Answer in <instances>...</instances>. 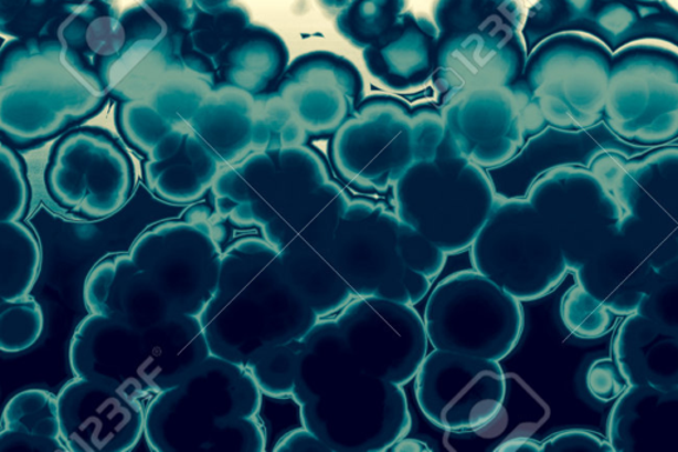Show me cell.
I'll list each match as a JSON object with an SVG mask.
<instances>
[{
  "mask_svg": "<svg viewBox=\"0 0 678 452\" xmlns=\"http://www.w3.org/2000/svg\"><path fill=\"white\" fill-rule=\"evenodd\" d=\"M541 449L542 452H614L608 440L581 429L560 431L544 440Z\"/></svg>",
  "mask_w": 678,
  "mask_h": 452,
  "instance_id": "cell-45",
  "label": "cell"
},
{
  "mask_svg": "<svg viewBox=\"0 0 678 452\" xmlns=\"http://www.w3.org/2000/svg\"><path fill=\"white\" fill-rule=\"evenodd\" d=\"M392 191L396 216L447 255L470 249L498 201L487 170L462 156L447 133L435 158L412 165Z\"/></svg>",
  "mask_w": 678,
  "mask_h": 452,
  "instance_id": "cell-8",
  "label": "cell"
},
{
  "mask_svg": "<svg viewBox=\"0 0 678 452\" xmlns=\"http://www.w3.org/2000/svg\"><path fill=\"white\" fill-rule=\"evenodd\" d=\"M248 24V12L242 7L229 4L205 11L192 2L191 22L182 50L186 66L215 84L224 53Z\"/></svg>",
  "mask_w": 678,
  "mask_h": 452,
  "instance_id": "cell-33",
  "label": "cell"
},
{
  "mask_svg": "<svg viewBox=\"0 0 678 452\" xmlns=\"http://www.w3.org/2000/svg\"><path fill=\"white\" fill-rule=\"evenodd\" d=\"M586 385L590 395L603 403L616 401L629 388L626 377L614 358H600L591 364L586 375Z\"/></svg>",
  "mask_w": 678,
  "mask_h": 452,
  "instance_id": "cell-44",
  "label": "cell"
},
{
  "mask_svg": "<svg viewBox=\"0 0 678 452\" xmlns=\"http://www.w3.org/2000/svg\"><path fill=\"white\" fill-rule=\"evenodd\" d=\"M224 162L191 126L169 133L144 164L146 186L165 203L189 208L211 191Z\"/></svg>",
  "mask_w": 678,
  "mask_h": 452,
  "instance_id": "cell-22",
  "label": "cell"
},
{
  "mask_svg": "<svg viewBox=\"0 0 678 452\" xmlns=\"http://www.w3.org/2000/svg\"><path fill=\"white\" fill-rule=\"evenodd\" d=\"M108 99L65 62L59 39L3 46L2 144L36 148L98 115Z\"/></svg>",
  "mask_w": 678,
  "mask_h": 452,
  "instance_id": "cell-6",
  "label": "cell"
},
{
  "mask_svg": "<svg viewBox=\"0 0 678 452\" xmlns=\"http://www.w3.org/2000/svg\"><path fill=\"white\" fill-rule=\"evenodd\" d=\"M441 108L452 145L485 170L509 161L548 125L522 77L463 92Z\"/></svg>",
  "mask_w": 678,
  "mask_h": 452,
  "instance_id": "cell-14",
  "label": "cell"
},
{
  "mask_svg": "<svg viewBox=\"0 0 678 452\" xmlns=\"http://www.w3.org/2000/svg\"><path fill=\"white\" fill-rule=\"evenodd\" d=\"M212 209L236 229H255L278 252L351 202L307 145L265 149L224 166L210 191Z\"/></svg>",
  "mask_w": 678,
  "mask_h": 452,
  "instance_id": "cell-3",
  "label": "cell"
},
{
  "mask_svg": "<svg viewBox=\"0 0 678 452\" xmlns=\"http://www.w3.org/2000/svg\"><path fill=\"white\" fill-rule=\"evenodd\" d=\"M57 39L71 69L106 93V71L125 44L124 27L113 0H66V17Z\"/></svg>",
  "mask_w": 678,
  "mask_h": 452,
  "instance_id": "cell-24",
  "label": "cell"
},
{
  "mask_svg": "<svg viewBox=\"0 0 678 452\" xmlns=\"http://www.w3.org/2000/svg\"><path fill=\"white\" fill-rule=\"evenodd\" d=\"M517 0H437L434 23L438 35L491 29H520Z\"/></svg>",
  "mask_w": 678,
  "mask_h": 452,
  "instance_id": "cell-35",
  "label": "cell"
},
{
  "mask_svg": "<svg viewBox=\"0 0 678 452\" xmlns=\"http://www.w3.org/2000/svg\"><path fill=\"white\" fill-rule=\"evenodd\" d=\"M615 316L578 284L564 294L561 302L564 327L583 340H594L608 334L614 327Z\"/></svg>",
  "mask_w": 678,
  "mask_h": 452,
  "instance_id": "cell-40",
  "label": "cell"
},
{
  "mask_svg": "<svg viewBox=\"0 0 678 452\" xmlns=\"http://www.w3.org/2000/svg\"><path fill=\"white\" fill-rule=\"evenodd\" d=\"M614 452H678V388L629 387L610 411Z\"/></svg>",
  "mask_w": 678,
  "mask_h": 452,
  "instance_id": "cell-26",
  "label": "cell"
},
{
  "mask_svg": "<svg viewBox=\"0 0 678 452\" xmlns=\"http://www.w3.org/2000/svg\"><path fill=\"white\" fill-rule=\"evenodd\" d=\"M31 202L24 165L17 149L2 144L0 170V222L23 221Z\"/></svg>",
  "mask_w": 678,
  "mask_h": 452,
  "instance_id": "cell-41",
  "label": "cell"
},
{
  "mask_svg": "<svg viewBox=\"0 0 678 452\" xmlns=\"http://www.w3.org/2000/svg\"><path fill=\"white\" fill-rule=\"evenodd\" d=\"M438 31L435 23L403 12L398 23L363 50L370 75L391 91L407 92L432 82L437 63Z\"/></svg>",
  "mask_w": 678,
  "mask_h": 452,
  "instance_id": "cell-25",
  "label": "cell"
},
{
  "mask_svg": "<svg viewBox=\"0 0 678 452\" xmlns=\"http://www.w3.org/2000/svg\"><path fill=\"white\" fill-rule=\"evenodd\" d=\"M401 218L383 203L356 199L338 224L333 261L354 297H381L416 305L432 281L404 264L398 249Z\"/></svg>",
  "mask_w": 678,
  "mask_h": 452,
  "instance_id": "cell-13",
  "label": "cell"
},
{
  "mask_svg": "<svg viewBox=\"0 0 678 452\" xmlns=\"http://www.w3.org/2000/svg\"><path fill=\"white\" fill-rule=\"evenodd\" d=\"M60 427L57 398L38 388L19 391L6 403L0 452H68Z\"/></svg>",
  "mask_w": 678,
  "mask_h": 452,
  "instance_id": "cell-32",
  "label": "cell"
},
{
  "mask_svg": "<svg viewBox=\"0 0 678 452\" xmlns=\"http://www.w3.org/2000/svg\"><path fill=\"white\" fill-rule=\"evenodd\" d=\"M301 340L290 341L265 350L247 369L255 377L263 395L288 398L294 395L295 376Z\"/></svg>",
  "mask_w": 678,
  "mask_h": 452,
  "instance_id": "cell-39",
  "label": "cell"
},
{
  "mask_svg": "<svg viewBox=\"0 0 678 452\" xmlns=\"http://www.w3.org/2000/svg\"><path fill=\"white\" fill-rule=\"evenodd\" d=\"M405 0H351L338 12L336 29L359 50L369 49L398 23Z\"/></svg>",
  "mask_w": 678,
  "mask_h": 452,
  "instance_id": "cell-36",
  "label": "cell"
},
{
  "mask_svg": "<svg viewBox=\"0 0 678 452\" xmlns=\"http://www.w3.org/2000/svg\"><path fill=\"white\" fill-rule=\"evenodd\" d=\"M44 325L42 305L33 298L0 301V350L4 355L24 354L42 338Z\"/></svg>",
  "mask_w": 678,
  "mask_h": 452,
  "instance_id": "cell-38",
  "label": "cell"
},
{
  "mask_svg": "<svg viewBox=\"0 0 678 452\" xmlns=\"http://www.w3.org/2000/svg\"><path fill=\"white\" fill-rule=\"evenodd\" d=\"M614 360L629 387L678 388V337L637 312L616 330Z\"/></svg>",
  "mask_w": 678,
  "mask_h": 452,
  "instance_id": "cell-30",
  "label": "cell"
},
{
  "mask_svg": "<svg viewBox=\"0 0 678 452\" xmlns=\"http://www.w3.org/2000/svg\"><path fill=\"white\" fill-rule=\"evenodd\" d=\"M614 191L626 214L678 241V151L616 171Z\"/></svg>",
  "mask_w": 678,
  "mask_h": 452,
  "instance_id": "cell-28",
  "label": "cell"
},
{
  "mask_svg": "<svg viewBox=\"0 0 678 452\" xmlns=\"http://www.w3.org/2000/svg\"><path fill=\"white\" fill-rule=\"evenodd\" d=\"M657 271L647 245L624 216L616 235L574 275L576 284L604 307L626 317L639 309Z\"/></svg>",
  "mask_w": 678,
  "mask_h": 452,
  "instance_id": "cell-21",
  "label": "cell"
},
{
  "mask_svg": "<svg viewBox=\"0 0 678 452\" xmlns=\"http://www.w3.org/2000/svg\"><path fill=\"white\" fill-rule=\"evenodd\" d=\"M292 398L303 427L331 452H384L411 430L401 385L358 364L336 318H321L303 338Z\"/></svg>",
  "mask_w": 678,
  "mask_h": 452,
  "instance_id": "cell-1",
  "label": "cell"
},
{
  "mask_svg": "<svg viewBox=\"0 0 678 452\" xmlns=\"http://www.w3.org/2000/svg\"><path fill=\"white\" fill-rule=\"evenodd\" d=\"M223 219L195 203L182 218L163 219L133 242L131 261L179 315L201 316L214 296L223 257Z\"/></svg>",
  "mask_w": 678,
  "mask_h": 452,
  "instance_id": "cell-9",
  "label": "cell"
},
{
  "mask_svg": "<svg viewBox=\"0 0 678 452\" xmlns=\"http://www.w3.org/2000/svg\"><path fill=\"white\" fill-rule=\"evenodd\" d=\"M528 201L560 245L571 272L616 235L626 214L601 177L574 166L538 179Z\"/></svg>",
  "mask_w": 678,
  "mask_h": 452,
  "instance_id": "cell-15",
  "label": "cell"
},
{
  "mask_svg": "<svg viewBox=\"0 0 678 452\" xmlns=\"http://www.w3.org/2000/svg\"><path fill=\"white\" fill-rule=\"evenodd\" d=\"M288 66L289 51L283 38L267 27L248 24L224 53L215 86L230 85L261 95Z\"/></svg>",
  "mask_w": 678,
  "mask_h": 452,
  "instance_id": "cell-31",
  "label": "cell"
},
{
  "mask_svg": "<svg viewBox=\"0 0 678 452\" xmlns=\"http://www.w3.org/2000/svg\"><path fill=\"white\" fill-rule=\"evenodd\" d=\"M469 250L474 270L520 302L549 295L570 271L528 199H498Z\"/></svg>",
  "mask_w": 678,
  "mask_h": 452,
  "instance_id": "cell-12",
  "label": "cell"
},
{
  "mask_svg": "<svg viewBox=\"0 0 678 452\" xmlns=\"http://www.w3.org/2000/svg\"><path fill=\"white\" fill-rule=\"evenodd\" d=\"M192 2H194L199 9L212 11L229 6L230 0H192Z\"/></svg>",
  "mask_w": 678,
  "mask_h": 452,
  "instance_id": "cell-48",
  "label": "cell"
},
{
  "mask_svg": "<svg viewBox=\"0 0 678 452\" xmlns=\"http://www.w3.org/2000/svg\"><path fill=\"white\" fill-rule=\"evenodd\" d=\"M601 150L574 133L547 128L529 138L509 161L487 172L498 199H528L538 179L566 166H587Z\"/></svg>",
  "mask_w": 678,
  "mask_h": 452,
  "instance_id": "cell-27",
  "label": "cell"
},
{
  "mask_svg": "<svg viewBox=\"0 0 678 452\" xmlns=\"http://www.w3.org/2000/svg\"><path fill=\"white\" fill-rule=\"evenodd\" d=\"M423 318L432 348L494 361L516 349L525 325L521 302L476 270L443 278Z\"/></svg>",
  "mask_w": 678,
  "mask_h": 452,
  "instance_id": "cell-11",
  "label": "cell"
},
{
  "mask_svg": "<svg viewBox=\"0 0 678 452\" xmlns=\"http://www.w3.org/2000/svg\"><path fill=\"white\" fill-rule=\"evenodd\" d=\"M42 245L23 221L0 222V301L29 297L42 269Z\"/></svg>",
  "mask_w": 678,
  "mask_h": 452,
  "instance_id": "cell-34",
  "label": "cell"
},
{
  "mask_svg": "<svg viewBox=\"0 0 678 452\" xmlns=\"http://www.w3.org/2000/svg\"><path fill=\"white\" fill-rule=\"evenodd\" d=\"M445 138L441 106H410L389 95L364 97L331 137L337 175L358 191L383 195L412 165L435 158Z\"/></svg>",
  "mask_w": 678,
  "mask_h": 452,
  "instance_id": "cell-7",
  "label": "cell"
},
{
  "mask_svg": "<svg viewBox=\"0 0 678 452\" xmlns=\"http://www.w3.org/2000/svg\"><path fill=\"white\" fill-rule=\"evenodd\" d=\"M66 0H0V30L15 39H57Z\"/></svg>",
  "mask_w": 678,
  "mask_h": 452,
  "instance_id": "cell-37",
  "label": "cell"
},
{
  "mask_svg": "<svg viewBox=\"0 0 678 452\" xmlns=\"http://www.w3.org/2000/svg\"><path fill=\"white\" fill-rule=\"evenodd\" d=\"M496 451H507V452H542L541 443H538L533 440H529V438H516V440H510L501 444L500 448H497Z\"/></svg>",
  "mask_w": 678,
  "mask_h": 452,
  "instance_id": "cell-47",
  "label": "cell"
},
{
  "mask_svg": "<svg viewBox=\"0 0 678 452\" xmlns=\"http://www.w3.org/2000/svg\"><path fill=\"white\" fill-rule=\"evenodd\" d=\"M43 189L60 214L104 221L135 197V164L125 143L108 129L77 126L53 143Z\"/></svg>",
  "mask_w": 678,
  "mask_h": 452,
  "instance_id": "cell-10",
  "label": "cell"
},
{
  "mask_svg": "<svg viewBox=\"0 0 678 452\" xmlns=\"http://www.w3.org/2000/svg\"><path fill=\"white\" fill-rule=\"evenodd\" d=\"M263 391L247 368L210 356L182 382L146 404L155 452H264Z\"/></svg>",
  "mask_w": 678,
  "mask_h": 452,
  "instance_id": "cell-4",
  "label": "cell"
},
{
  "mask_svg": "<svg viewBox=\"0 0 678 452\" xmlns=\"http://www.w3.org/2000/svg\"><path fill=\"white\" fill-rule=\"evenodd\" d=\"M398 249L404 264L410 270L431 278V281L442 274L445 263H447L448 255L443 250L432 243L422 232L403 221L399 225Z\"/></svg>",
  "mask_w": 678,
  "mask_h": 452,
  "instance_id": "cell-43",
  "label": "cell"
},
{
  "mask_svg": "<svg viewBox=\"0 0 678 452\" xmlns=\"http://www.w3.org/2000/svg\"><path fill=\"white\" fill-rule=\"evenodd\" d=\"M271 90L283 98L309 139L333 137L364 99L361 71L330 51L296 57Z\"/></svg>",
  "mask_w": 678,
  "mask_h": 452,
  "instance_id": "cell-18",
  "label": "cell"
},
{
  "mask_svg": "<svg viewBox=\"0 0 678 452\" xmlns=\"http://www.w3.org/2000/svg\"><path fill=\"white\" fill-rule=\"evenodd\" d=\"M336 323L361 367L404 387L428 355L424 318L414 305L381 297H354Z\"/></svg>",
  "mask_w": 678,
  "mask_h": 452,
  "instance_id": "cell-17",
  "label": "cell"
},
{
  "mask_svg": "<svg viewBox=\"0 0 678 452\" xmlns=\"http://www.w3.org/2000/svg\"><path fill=\"white\" fill-rule=\"evenodd\" d=\"M274 450L277 452H331L320 438L304 427L285 434Z\"/></svg>",
  "mask_w": 678,
  "mask_h": 452,
  "instance_id": "cell-46",
  "label": "cell"
},
{
  "mask_svg": "<svg viewBox=\"0 0 678 452\" xmlns=\"http://www.w3.org/2000/svg\"><path fill=\"white\" fill-rule=\"evenodd\" d=\"M528 50L516 29H491L438 35L432 84L442 106L481 86H510L523 76Z\"/></svg>",
  "mask_w": 678,
  "mask_h": 452,
  "instance_id": "cell-20",
  "label": "cell"
},
{
  "mask_svg": "<svg viewBox=\"0 0 678 452\" xmlns=\"http://www.w3.org/2000/svg\"><path fill=\"white\" fill-rule=\"evenodd\" d=\"M190 126L225 166L262 150L256 97L235 86H215L199 106Z\"/></svg>",
  "mask_w": 678,
  "mask_h": 452,
  "instance_id": "cell-29",
  "label": "cell"
},
{
  "mask_svg": "<svg viewBox=\"0 0 678 452\" xmlns=\"http://www.w3.org/2000/svg\"><path fill=\"white\" fill-rule=\"evenodd\" d=\"M198 318L211 355L244 368L265 350L303 340L321 320L261 235L224 249L215 294Z\"/></svg>",
  "mask_w": 678,
  "mask_h": 452,
  "instance_id": "cell-2",
  "label": "cell"
},
{
  "mask_svg": "<svg viewBox=\"0 0 678 452\" xmlns=\"http://www.w3.org/2000/svg\"><path fill=\"white\" fill-rule=\"evenodd\" d=\"M322 4L327 7L329 10H339L341 11L348 6L351 0H321Z\"/></svg>",
  "mask_w": 678,
  "mask_h": 452,
  "instance_id": "cell-49",
  "label": "cell"
},
{
  "mask_svg": "<svg viewBox=\"0 0 678 452\" xmlns=\"http://www.w3.org/2000/svg\"><path fill=\"white\" fill-rule=\"evenodd\" d=\"M84 303L89 314L151 325L178 316L171 303L131 261L118 252L93 265L84 283Z\"/></svg>",
  "mask_w": 678,
  "mask_h": 452,
  "instance_id": "cell-23",
  "label": "cell"
},
{
  "mask_svg": "<svg viewBox=\"0 0 678 452\" xmlns=\"http://www.w3.org/2000/svg\"><path fill=\"white\" fill-rule=\"evenodd\" d=\"M56 398L63 441L70 452H129L145 435L142 400L109 385L75 376Z\"/></svg>",
  "mask_w": 678,
  "mask_h": 452,
  "instance_id": "cell-19",
  "label": "cell"
},
{
  "mask_svg": "<svg viewBox=\"0 0 678 452\" xmlns=\"http://www.w3.org/2000/svg\"><path fill=\"white\" fill-rule=\"evenodd\" d=\"M637 314L660 324L678 337V257L657 271Z\"/></svg>",
  "mask_w": 678,
  "mask_h": 452,
  "instance_id": "cell-42",
  "label": "cell"
},
{
  "mask_svg": "<svg viewBox=\"0 0 678 452\" xmlns=\"http://www.w3.org/2000/svg\"><path fill=\"white\" fill-rule=\"evenodd\" d=\"M211 351L198 317L151 324L89 314L70 344L73 375L109 385L137 400L182 382Z\"/></svg>",
  "mask_w": 678,
  "mask_h": 452,
  "instance_id": "cell-5",
  "label": "cell"
},
{
  "mask_svg": "<svg viewBox=\"0 0 678 452\" xmlns=\"http://www.w3.org/2000/svg\"><path fill=\"white\" fill-rule=\"evenodd\" d=\"M500 361L434 349L415 377V397L425 418L448 433L489 427L507 400Z\"/></svg>",
  "mask_w": 678,
  "mask_h": 452,
  "instance_id": "cell-16",
  "label": "cell"
}]
</instances>
